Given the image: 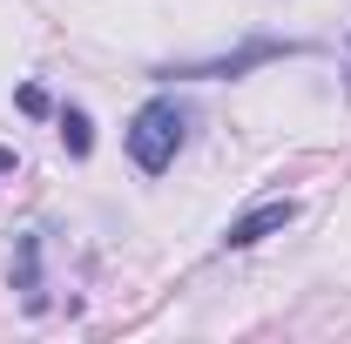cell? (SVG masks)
I'll return each mask as SVG.
<instances>
[{"mask_svg": "<svg viewBox=\"0 0 351 344\" xmlns=\"http://www.w3.org/2000/svg\"><path fill=\"white\" fill-rule=\"evenodd\" d=\"M182 108L176 101H142L135 108V122H129V156H135V169L142 175H162L176 162V149H182Z\"/></svg>", "mask_w": 351, "mask_h": 344, "instance_id": "6da1fadb", "label": "cell"}, {"mask_svg": "<svg viewBox=\"0 0 351 344\" xmlns=\"http://www.w3.org/2000/svg\"><path fill=\"white\" fill-rule=\"evenodd\" d=\"M291 216H298V203H291V196H277V203H257L250 216H237V223L223 230V250H250V243H263V236H277Z\"/></svg>", "mask_w": 351, "mask_h": 344, "instance_id": "7a4b0ae2", "label": "cell"}, {"mask_svg": "<svg viewBox=\"0 0 351 344\" xmlns=\"http://www.w3.org/2000/svg\"><path fill=\"white\" fill-rule=\"evenodd\" d=\"M277 54H298V47H291V41H250V47H237V54H223V61H203V68H189V75L217 82V75H243V68H257V61H277Z\"/></svg>", "mask_w": 351, "mask_h": 344, "instance_id": "3957f363", "label": "cell"}, {"mask_svg": "<svg viewBox=\"0 0 351 344\" xmlns=\"http://www.w3.org/2000/svg\"><path fill=\"white\" fill-rule=\"evenodd\" d=\"M61 149H68L75 162H82L88 149H95V122H88L82 108H61Z\"/></svg>", "mask_w": 351, "mask_h": 344, "instance_id": "277c9868", "label": "cell"}, {"mask_svg": "<svg viewBox=\"0 0 351 344\" xmlns=\"http://www.w3.org/2000/svg\"><path fill=\"white\" fill-rule=\"evenodd\" d=\"M34 263H41V236H21V257H14V291H27V304H41Z\"/></svg>", "mask_w": 351, "mask_h": 344, "instance_id": "5b68a950", "label": "cell"}, {"mask_svg": "<svg viewBox=\"0 0 351 344\" xmlns=\"http://www.w3.org/2000/svg\"><path fill=\"white\" fill-rule=\"evenodd\" d=\"M0 175H14V149H0Z\"/></svg>", "mask_w": 351, "mask_h": 344, "instance_id": "8992f818", "label": "cell"}]
</instances>
